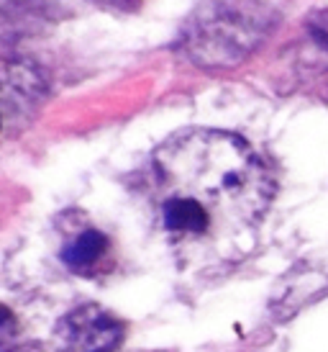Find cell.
<instances>
[{"mask_svg":"<svg viewBox=\"0 0 328 352\" xmlns=\"http://www.w3.org/2000/svg\"><path fill=\"white\" fill-rule=\"evenodd\" d=\"M274 190L270 165L231 131L185 129L152 157L156 224L185 273H223L244 263Z\"/></svg>","mask_w":328,"mask_h":352,"instance_id":"6da1fadb","label":"cell"},{"mask_svg":"<svg viewBox=\"0 0 328 352\" xmlns=\"http://www.w3.org/2000/svg\"><path fill=\"white\" fill-rule=\"evenodd\" d=\"M270 19L259 3H208L185 29L187 54L203 67L236 65L267 36Z\"/></svg>","mask_w":328,"mask_h":352,"instance_id":"7a4b0ae2","label":"cell"},{"mask_svg":"<svg viewBox=\"0 0 328 352\" xmlns=\"http://www.w3.org/2000/svg\"><path fill=\"white\" fill-rule=\"evenodd\" d=\"M126 337L124 322L97 303L80 306L59 324V352H116Z\"/></svg>","mask_w":328,"mask_h":352,"instance_id":"3957f363","label":"cell"},{"mask_svg":"<svg viewBox=\"0 0 328 352\" xmlns=\"http://www.w3.org/2000/svg\"><path fill=\"white\" fill-rule=\"evenodd\" d=\"M62 263L75 275H97L110 267V242L95 226H82L62 247Z\"/></svg>","mask_w":328,"mask_h":352,"instance_id":"277c9868","label":"cell"}]
</instances>
